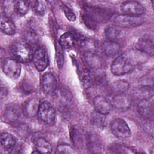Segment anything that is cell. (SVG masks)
Returning <instances> with one entry per match:
<instances>
[{"label":"cell","instance_id":"cell-1","mask_svg":"<svg viewBox=\"0 0 154 154\" xmlns=\"http://www.w3.org/2000/svg\"><path fill=\"white\" fill-rule=\"evenodd\" d=\"M146 54L140 50H131L120 55L111 64V71L112 73L120 76L131 72L137 65L144 61Z\"/></svg>","mask_w":154,"mask_h":154},{"label":"cell","instance_id":"cell-2","mask_svg":"<svg viewBox=\"0 0 154 154\" xmlns=\"http://www.w3.org/2000/svg\"><path fill=\"white\" fill-rule=\"evenodd\" d=\"M11 52L13 58L19 62L27 63L32 60L34 53L30 45L26 41L18 40L14 42Z\"/></svg>","mask_w":154,"mask_h":154},{"label":"cell","instance_id":"cell-3","mask_svg":"<svg viewBox=\"0 0 154 154\" xmlns=\"http://www.w3.org/2000/svg\"><path fill=\"white\" fill-rule=\"evenodd\" d=\"M112 21L119 28H130L141 25L144 21V18L141 16L118 14L113 17Z\"/></svg>","mask_w":154,"mask_h":154},{"label":"cell","instance_id":"cell-4","mask_svg":"<svg viewBox=\"0 0 154 154\" xmlns=\"http://www.w3.org/2000/svg\"><path fill=\"white\" fill-rule=\"evenodd\" d=\"M37 115L39 119L47 125H53L55 122V110L53 106L46 100L40 102Z\"/></svg>","mask_w":154,"mask_h":154},{"label":"cell","instance_id":"cell-5","mask_svg":"<svg viewBox=\"0 0 154 154\" xmlns=\"http://www.w3.org/2000/svg\"><path fill=\"white\" fill-rule=\"evenodd\" d=\"M111 130L112 134L120 140H126L131 135L128 125L123 119L120 118L112 120L111 123Z\"/></svg>","mask_w":154,"mask_h":154},{"label":"cell","instance_id":"cell-6","mask_svg":"<svg viewBox=\"0 0 154 154\" xmlns=\"http://www.w3.org/2000/svg\"><path fill=\"white\" fill-rule=\"evenodd\" d=\"M2 69L4 74L12 79H17L21 73V66L14 58H7L2 64Z\"/></svg>","mask_w":154,"mask_h":154},{"label":"cell","instance_id":"cell-7","mask_svg":"<svg viewBox=\"0 0 154 154\" xmlns=\"http://www.w3.org/2000/svg\"><path fill=\"white\" fill-rule=\"evenodd\" d=\"M120 9L123 14L141 16L146 11L145 7L140 2L135 1H125L121 4Z\"/></svg>","mask_w":154,"mask_h":154},{"label":"cell","instance_id":"cell-8","mask_svg":"<svg viewBox=\"0 0 154 154\" xmlns=\"http://www.w3.org/2000/svg\"><path fill=\"white\" fill-rule=\"evenodd\" d=\"M32 61L37 70L42 72L45 70L48 65V56L46 50L43 48H39L35 50L33 54Z\"/></svg>","mask_w":154,"mask_h":154},{"label":"cell","instance_id":"cell-9","mask_svg":"<svg viewBox=\"0 0 154 154\" xmlns=\"http://www.w3.org/2000/svg\"><path fill=\"white\" fill-rule=\"evenodd\" d=\"M112 106L120 111H126L131 105L132 100L131 97L126 94L117 93L111 101Z\"/></svg>","mask_w":154,"mask_h":154},{"label":"cell","instance_id":"cell-10","mask_svg":"<svg viewBox=\"0 0 154 154\" xmlns=\"http://www.w3.org/2000/svg\"><path fill=\"white\" fill-rule=\"evenodd\" d=\"M41 83L42 88L46 94H51L56 91L57 80L51 73H45L42 77Z\"/></svg>","mask_w":154,"mask_h":154},{"label":"cell","instance_id":"cell-11","mask_svg":"<svg viewBox=\"0 0 154 154\" xmlns=\"http://www.w3.org/2000/svg\"><path fill=\"white\" fill-rule=\"evenodd\" d=\"M93 104L95 111L104 115L109 113L112 107L111 102L102 96H96L93 100Z\"/></svg>","mask_w":154,"mask_h":154},{"label":"cell","instance_id":"cell-12","mask_svg":"<svg viewBox=\"0 0 154 154\" xmlns=\"http://www.w3.org/2000/svg\"><path fill=\"white\" fill-rule=\"evenodd\" d=\"M137 111L140 115L146 119L153 116L152 103L146 99H143L137 104Z\"/></svg>","mask_w":154,"mask_h":154},{"label":"cell","instance_id":"cell-13","mask_svg":"<svg viewBox=\"0 0 154 154\" xmlns=\"http://www.w3.org/2000/svg\"><path fill=\"white\" fill-rule=\"evenodd\" d=\"M84 57L88 65L93 69H99L103 64L101 57L95 52H85L84 54Z\"/></svg>","mask_w":154,"mask_h":154},{"label":"cell","instance_id":"cell-14","mask_svg":"<svg viewBox=\"0 0 154 154\" xmlns=\"http://www.w3.org/2000/svg\"><path fill=\"white\" fill-rule=\"evenodd\" d=\"M78 38L79 37H76L73 32H65L61 35L59 40V43L63 48L70 49L72 48L75 45Z\"/></svg>","mask_w":154,"mask_h":154},{"label":"cell","instance_id":"cell-15","mask_svg":"<svg viewBox=\"0 0 154 154\" xmlns=\"http://www.w3.org/2000/svg\"><path fill=\"white\" fill-rule=\"evenodd\" d=\"M20 116V109L15 105H10L7 106L4 112V121L8 123L15 122Z\"/></svg>","mask_w":154,"mask_h":154},{"label":"cell","instance_id":"cell-16","mask_svg":"<svg viewBox=\"0 0 154 154\" xmlns=\"http://www.w3.org/2000/svg\"><path fill=\"white\" fill-rule=\"evenodd\" d=\"M102 47L105 55L109 57L116 55L120 51V45L114 41H105L102 43Z\"/></svg>","mask_w":154,"mask_h":154},{"label":"cell","instance_id":"cell-17","mask_svg":"<svg viewBox=\"0 0 154 154\" xmlns=\"http://www.w3.org/2000/svg\"><path fill=\"white\" fill-rule=\"evenodd\" d=\"M0 27L1 31L7 35H11L16 32V26L13 22L5 15L1 16Z\"/></svg>","mask_w":154,"mask_h":154},{"label":"cell","instance_id":"cell-18","mask_svg":"<svg viewBox=\"0 0 154 154\" xmlns=\"http://www.w3.org/2000/svg\"><path fill=\"white\" fill-rule=\"evenodd\" d=\"M105 35L108 40L116 42L123 37L125 32L118 26H109L106 28Z\"/></svg>","mask_w":154,"mask_h":154},{"label":"cell","instance_id":"cell-19","mask_svg":"<svg viewBox=\"0 0 154 154\" xmlns=\"http://www.w3.org/2000/svg\"><path fill=\"white\" fill-rule=\"evenodd\" d=\"M39 100L37 98H32L29 100L23 106V111L28 117L34 116L38 112L39 105Z\"/></svg>","mask_w":154,"mask_h":154},{"label":"cell","instance_id":"cell-20","mask_svg":"<svg viewBox=\"0 0 154 154\" xmlns=\"http://www.w3.org/2000/svg\"><path fill=\"white\" fill-rule=\"evenodd\" d=\"M34 146L35 150L39 153H50L52 152V147L50 143L45 139L38 137L34 140Z\"/></svg>","mask_w":154,"mask_h":154},{"label":"cell","instance_id":"cell-21","mask_svg":"<svg viewBox=\"0 0 154 154\" xmlns=\"http://www.w3.org/2000/svg\"><path fill=\"white\" fill-rule=\"evenodd\" d=\"M1 144L5 150H11L16 144V140L10 134L4 132L1 135Z\"/></svg>","mask_w":154,"mask_h":154},{"label":"cell","instance_id":"cell-22","mask_svg":"<svg viewBox=\"0 0 154 154\" xmlns=\"http://www.w3.org/2000/svg\"><path fill=\"white\" fill-rule=\"evenodd\" d=\"M138 47L140 51L144 53L150 55H153V42L152 39L146 37L141 39L140 43H138Z\"/></svg>","mask_w":154,"mask_h":154},{"label":"cell","instance_id":"cell-23","mask_svg":"<svg viewBox=\"0 0 154 154\" xmlns=\"http://www.w3.org/2000/svg\"><path fill=\"white\" fill-rule=\"evenodd\" d=\"M91 122L93 125L102 128L106 125L105 115L99 113L95 111L91 114Z\"/></svg>","mask_w":154,"mask_h":154},{"label":"cell","instance_id":"cell-24","mask_svg":"<svg viewBox=\"0 0 154 154\" xmlns=\"http://www.w3.org/2000/svg\"><path fill=\"white\" fill-rule=\"evenodd\" d=\"M30 3V2L26 1H16L14 4L15 11L20 15H25L29 10Z\"/></svg>","mask_w":154,"mask_h":154},{"label":"cell","instance_id":"cell-25","mask_svg":"<svg viewBox=\"0 0 154 154\" xmlns=\"http://www.w3.org/2000/svg\"><path fill=\"white\" fill-rule=\"evenodd\" d=\"M81 80L83 86L88 88L92 85L94 81V78L92 73L88 70L84 69L81 73Z\"/></svg>","mask_w":154,"mask_h":154},{"label":"cell","instance_id":"cell-26","mask_svg":"<svg viewBox=\"0 0 154 154\" xmlns=\"http://www.w3.org/2000/svg\"><path fill=\"white\" fill-rule=\"evenodd\" d=\"M129 87V83L125 80H119L113 83L112 89L118 93H124L126 91Z\"/></svg>","mask_w":154,"mask_h":154},{"label":"cell","instance_id":"cell-27","mask_svg":"<svg viewBox=\"0 0 154 154\" xmlns=\"http://www.w3.org/2000/svg\"><path fill=\"white\" fill-rule=\"evenodd\" d=\"M55 57L57 66L59 68H61L64 63V55L63 48L60 45L59 42L55 43Z\"/></svg>","mask_w":154,"mask_h":154},{"label":"cell","instance_id":"cell-28","mask_svg":"<svg viewBox=\"0 0 154 154\" xmlns=\"http://www.w3.org/2000/svg\"><path fill=\"white\" fill-rule=\"evenodd\" d=\"M109 149L114 153H130L131 152L130 149L128 147H127L126 146H125L123 144H117V143L112 144L110 146Z\"/></svg>","mask_w":154,"mask_h":154},{"label":"cell","instance_id":"cell-29","mask_svg":"<svg viewBox=\"0 0 154 154\" xmlns=\"http://www.w3.org/2000/svg\"><path fill=\"white\" fill-rule=\"evenodd\" d=\"M32 8L35 13L39 16L44 15L46 11V6L45 2L42 1H34L32 4Z\"/></svg>","mask_w":154,"mask_h":154},{"label":"cell","instance_id":"cell-30","mask_svg":"<svg viewBox=\"0 0 154 154\" xmlns=\"http://www.w3.org/2000/svg\"><path fill=\"white\" fill-rule=\"evenodd\" d=\"M55 153H60V154H62V153L72 154V153H75V151L73 149V147L70 145L66 144H59L57 146Z\"/></svg>","mask_w":154,"mask_h":154},{"label":"cell","instance_id":"cell-31","mask_svg":"<svg viewBox=\"0 0 154 154\" xmlns=\"http://www.w3.org/2000/svg\"><path fill=\"white\" fill-rule=\"evenodd\" d=\"M59 94L60 96V102L62 103V104L67 105L68 103H69L72 100V96L71 93L66 89L60 90Z\"/></svg>","mask_w":154,"mask_h":154},{"label":"cell","instance_id":"cell-32","mask_svg":"<svg viewBox=\"0 0 154 154\" xmlns=\"http://www.w3.org/2000/svg\"><path fill=\"white\" fill-rule=\"evenodd\" d=\"M61 9L63 11L66 18L69 21H71V22L75 21L76 19V16H75L74 13L72 11V10L69 7L66 5L65 4H62L61 5Z\"/></svg>","mask_w":154,"mask_h":154},{"label":"cell","instance_id":"cell-33","mask_svg":"<svg viewBox=\"0 0 154 154\" xmlns=\"http://www.w3.org/2000/svg\"><path fill=\"white\" fill-rule=\"evenodd\" d=\"M88 140V146L91 150H95L96 152H97L96 150H99L100 149V144L99 143L98 140H96L94 137L90 136Z\"/></svg>","mask_w":154,"mask_h":154},{"label":"cell","instance_id":"cell-34","mask_svg":"<svg viewBox=\"0 0 154 154\" xmlns=\"http://www.w3.org/2000/svg\"><path fill=\"white\" fill-rule=\"evenodd\" d=\"M8 93V90L7 87H5V85H4V84L2 82H1V99L5 97L6 95Z\"/></svg>","mask_w":154,"mask_h":154}]
</instances>
